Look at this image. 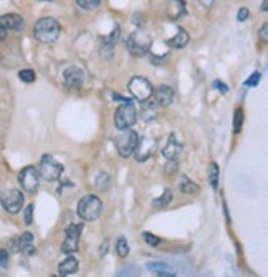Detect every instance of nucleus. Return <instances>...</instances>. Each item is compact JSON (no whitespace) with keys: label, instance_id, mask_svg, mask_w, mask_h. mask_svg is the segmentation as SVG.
<instances>
[{"label":"nucleus","instance_id":"nucleus-1","mask_svg":"<svg viewBox=\"0 0 268 277\" xmlns=\"http://www.w3.org/2000/svg\"><path fill=\"white\" fill-rule=\"evenodd\" d=\"M62 27L53 17H43L40 18L33 27V37L38 40L40 43H53L57 42L60 37Z\"/></svg>","mask_w":268,"mask_h":277},{"label":"nucleus","instance_id":"nucleus-2","mask_svg":"<svg viewBox=\"0 0 268 277\" xmlns=\"http://www.w3.org/2000/svg\"><path fill=\"white\" fill-rule=\"evenodd\" d=\"M151 45H153V38L146 34L144 30H136L127 37L126 40V48L133 57L141 58L146 57L151 50Z\"/></svg>","mask_w":268,"mask_h":277},{"label":"nucleus","instance_id":"nucleus-3","mask_svg":"<svg viewBox=\"0 0 268 277\" xmlns=\"http://www.w3.org/2000/svg\"><path fill=\"white\" fill-rule=\"evenodd\" d=\"M103 211V203L98 196H85L79 199L77 212L83 221H96L101 216Z\"/></svg>","mask_w":268,"mask_h":277},{"label":"nucleus","instance_id":"nucleus-4","mask_svg":"<svg viewBox=\"0 0 268 277\" xmlns=\"http://www.w3.org/2000/svg\"><path fill=\"white\" fill-rule=\"evenodd\" d=\"M138 139H139V135L136 133L134 130H131V128L123 130V133L116 139V150H118L119 156H121V158H129V156H133L136 146H138Z\"/></svg>","mask_w":268,"mask_h":277},{"label":"nucleus","instance_id":"nucleus-5","mask_svg":"<svg viewBox=\"0 0 268 277\" xmlns=\"http://www.w3.org/2000/svg\"><path fill=\"white\" fill-rule=\"evenodd\" d=\"M37 170H38L40 179H43V181H57L63 173V166L55 161L53 156L45 155L42 158V161H40V166Z\"/></svg>","mask_w":268,"mask_h":277},{"label":"nucleus","instance_id":"nucleus-6","mask_svg":"<svg viewBox=\"0 0 268 277\" xmlns=\"http://www.w3.org/2000/svg\"><path fill=\"white\" fill-rule=\"evenodd\" d=\"M138 120V111L133 106V103H123L114 113V124L118 130H127Z\"/></svg>","mask_w":268,"mask_h":277},{"label":"nucleus","instance_id":"nucleus-7","mask_svg":"<svg viewBox=\"0 0 268 277\" xmlns=\"http://www.w3.org/2000/svg\"><path fill=\"white\" fill-rule=\"evenodd\" d=\"M127 88H129L131 95H133L136 100H139V102H146V100H149L154 93L153 85L142 77H133L129 80V83H127Z\"/></svg>","mask_w":268,"mask_h":277},{"label":"nucleus","instance_id":"nucleus-8","mask_svg":"<svg viewBox=\"0 0 268 277\" xmlns=\"http://www.w3.org/2000/svg\"><path fill=\"white\" fill-rule=\"evenodd\" d=\"M18 183L22 190L29 194H33L40 186V174L35 166H25L18 173Z\"/></svg>","mask_w":268,"mask_h":277},{"label":"nucleus","instance_id":"nucleus-9","mask_svg":"<svg viewBox=\"0 0 268 277\" xmlns=\"http://www.w3.org/2000/svg\"><path fill=\"white\" fill-rule=\"evenodd\" d=\"M0 203H2V208L10 214H18L23 208V203H25V198H23L22 191L18 190H9L5 191L2 196H0Z\"/></svg>","mask_w":268,"mask_h":277},{"label":"nucleus","instance_id":"nucleus-10","mask_svg":"<svg viewBox=\"0 0 268 277\" xmlns=\"http://www.w3.org/2000/svg\"><path fill=\"white\" fill-rule=\"evenodd\" d=\"M10 249L14 252H22L23 256H32L35 254V246H33V234L32 232H23L17 239L10 241Z\"/></svg>","mask_w":268,"mask_h":277},{"label":"nucleus","instance_id":"nucleus-11","mask_svg":"<svg viewBox=\"0 0 268 277\" xmlns=\"http://www.w3.org/2000/svg\"><path fill=\"white\" fill-rule=\"evenodd\" d=\"M81 229H83L81 224H71V226L68 227L65 241H63V244H62V252H65V254H71V252L77 251L78 244H79V234H81Z\"/></svg>","mask_w":268,"mask_h":277},{"label":"nucleus","instance_id":"nucleus-12","mask_svg":"<svg viewBox=\"0 0 268 277\" xmlns=\"http://www.w3.org/2000/svg\"><path fill=\"white\" fill-rule=\"evenodd\" d=\"M63 78H65V85L68 88H71V90H78V88H81L83 83H85V71L78 67H70L65 70Z\"/></svg>","mask_w":268,"mask_h":277},{"label":"nucleus","instance_id":"nucleus-13","mask_svg":"<svg viewBox=\"0 0 268 277\" xmlns=\"http://www.w3.org/2000/svg\"><path fill=\"white\" fill-rule=\"evenodd\" d=\"M156 151V141L153 138H141L138 139V146L134 150V155H136V159L138 161H146L147 158L154 155Z\"/></svg>","mask_w":268,"mask_h":277},{"label":"nucleus","instance_id":"nucleus-14","mask_svg":"<svg viewBox=\"0 0 268 277\" xmlns=\"http://www.w3.org/2000/svg\"><path fill=\"white\" fill-rule=\"evenodd\" d=\"M181 155H182V143L177 141L175 135H171L162 150V156L167 161H177V159L181 158Z\"/></svg>","mask_w":268,"mask_h":277},{"label":"nucleus","instance_id":"nucleus-15","mask_svg":"<svg viewBox=\"0 0 268 277\" xmlns=\"http://www.w3.org/2000/svg\"><path fill=\"white\" fill-rule=\"evenodd\" d=\"M0 25L5 30H14V32H22L25 29V20H23L17 14H7L0 17Z\"/></svg>","mask_w":268,"mask_h":277},{"label":"nucleus","instance_id":"nucleus-16","mask_svg":"<svg viewBox=\"0 0 268 277\" xmlns=\"http://www.w3.org/2000/svg\"><path fill=\"white\" fill-rule=\"evenodd\" d=\"M153 95L156 98V105H159V106H169V105H173V102H174V90L167 85L158 87L156 88V93H153Z\"/></svg>","mask_w":268,"mask_h":277},{"label":"nucleus","instance_id":"nucleus-17","mask_svg":"<svg viewBox=\"0 0 268 277\" xmlns=\"http://www.w3.org/2000/svg\"><path fill=\"white\" fill-rule=\"evenodd\" d=\"M167 17L171 20H179L186 14V2L184 0H169L167 2V9H166Z\"/></svg>","mask_w":268,"mask_h":277},{"label":"nucleus","instance_id":"nucleus-18","mask_svg":"<svg viewBox=\"0 0 268 277\" xmlns=\"http://www.w3.org/2000/svg\"><path fill=\"white\" fill-rule=\"evenodd\" d=\"M78 260L75 258H66L65 260H62L58 266V274L60 276H73L78 272Z\"/></svg>","mask_w":268,"mask_h":277},{"label":"nucleus","instance_id":"nucleus-19","mask_svg":"<svg viewBox=\"0 0 268 277\" xmlns=\"http://www.w3.org/2000/svg\"><path fill=\"white\" fill-rule=\"evenodd\" d=\"M187 43H189V35H187V32L186 30H179L173 38L167 40L166 45L171 47V48H184Z\"/></svg>","mask_w":268,"mask_h":277},{"label":"nucleus","instance_id":"nucleus-20","mask_svg":"<svg viewBox=\"0 0 268 277\" xmlns=\"http://www.w3.org/2000/svg\"><path fill=\"white\" fill-rule=\"evenodd\" d=\"M141 120L142 121H151L158 116V108H156L154 102H141Z\"/></svg>","mask_w":268,"mask_h":277},{"label":"nucleus","instance_id":"nucleus-21","mask_svg":"<svg viewBox=\"0 0 268 277\" xmlns=\"http://www.w3.org/2000/svg\"><path fill=\"white\" fill-rule=\"evenodd\" d=\"M147 269H149V271H154L159 277H174L175 276V272L171 271V267L162 262H149L147 264Z\"/></svg>","mask_w":268,"mask_h":277},{"label":"nucleus","instance_id":"nucleus-22","mask_svg":"<svg viewBox=\"0 0 268 277\" xmlns=\"http://www.w3.org/2000/svg\"><path fill=\"white\" fill-rule=\"evenodd\" d=\"M179 190H181L182 192H186V194H197V192L201 191V186L195 184L194 181H190L187 176H182L181 184H179Z\"/></svg>","mask_w":268,"mask_h":277},{"label":"nucleus","instance_id":"nucleus-23","mask_svg":"<svg viewBox=\"0 0 268 277\" xmlns=\"http://www.w3.org/2000/svg\"><path fill=\"white\" fill-rule=\"evenodd\" d=\"M95 188L98 191H108L111 188V176L106 173H99L95 178Z\"/></svg>","mask_w":268,"mask_h":277},{"label":"nucleus","instance_id":"nucleus-24","mask_svg":"<svg viewBox=\"0 0 268 277\" xmlns=\"http://www.w3.org/2000/svg\"><path fill=\"white\" fill-rule=\"evenodd\" d=\"M171 201H173V191H171V190H166L161 196H159V198H156V199L153 201V206H154V208H166L167 204L171 203Z\"/></svg>","mask_w":268,"mask_h":277},{"label":"nucleus","instance_id":"nucleus-25","mask_svg":"<svg viewBox=\"0 0 268 277\" xmlns=\"http://www.w3.org/2000/svg\"><path fill=\"white\" fill-rule=\"evenodd\" d=\"M116 252H118L119 258H126V256L129 254V244H127V241L123 238V236L116 241Z\"/></svg>","mask_w":268,"mask_h":277},{"label":"nucleus","instance_id":"nucleus-26","mask_svg":"<svg viewBox=\"0 0 268 277\" xmlns=\"http://www.w3.org/2000/svg\"><path fill=\"white\" fill-rule=\"evenodd\" d=\"M209 181H210V186L214 188V190H217V188H219V166L215 163H210Z\"/></svg>","mask_w":268,"mask_h":277},{"label":"nucleus","instance_id":"nucleus-27","mask_svg":"<svg viewBox=\"0 0 268 277\" xmlns=\"http://www.w3.org/2000/svg\"><path fill=\"white\" fill-rule=\"evenodd\" d=\"M242 124H243V111L242 108H237L234 115V133H240L242 131Z\"/></svg>","mask_w":268,"mask_h":277},{"label":"nucleus","instance_id":"nucleus-28","mask_svg":"<svg viewBox=\"0 0 268 277\" xmlns=\"http://www.w3.org/2000/svg\"><path fill=\"white\" fill-rule=\"evenodd\" d=\"M77 3L85 10H96L101 5V0H77Z\"/></svg>","mask_w":268,"mask_h":277},{"label":"nucleus","instance_id":"nucleus-29","mask_svg":"<svg viewBox=\"0 0 268 277\" xmlns=\"http://www.w3.org/2000/svg\"><path fill=\"white\" fill-rule=\"evenodd\" d=\"M18 78L22 80V82H25V83H33L35 82V78H37V75H35V71L33 70H20L18 71Z\"/></svg>","mask_w":268,"mask_h":277},{"label":"nucleus","instance_id":"nucleus-30","mask_svg":"<svg viewBox=\"0 0 268 277\" xmlns=\"http://www.w3.org/2000/svg\"><path fill=\"white\" fill-rule=\"evenodd\" d=\"M142 236H144V241H146V242L149 244V246H153V247L159 246V244L162 242L161 239H159V238H156V236H153V234H151V232H144Z\"/></svg>","mask_w":268,"mask_h":277},{"label":"nucleus","instance_id":"nucleus-31","mask_svg":"<svg viewBox=\"0 0 268 277\" xmlns=\"http://www.w3.org/2000/svg\"><path fill=\"white\" fill-rule=\"evenodd\" d=\"M260 78H262V73H260V71H255V73L252 75V77L245 82V87H257L258 82H260Z\"/></svg>","mask_w":268,"mask_h":277},{"label":"nucleus","instance_id":"nucleus-32","mask_svg":"<svg viewBox=\"0 0 268 277\" xmlns=\"http://www.w3.org/2000/svg\"><path fill=\"white\" fill-rule=\"evenodd\" d=\"M33 204H30V206L25 208V224L27 226H30L32 223H33Z\"/></svg>","mask_w":268,"mask_h":277},{"label":"nucleus","instance_id":"nucleus-33","mask_svg":"<svg viewBox=\"0 0 268 277\" xmlns=\"http://www.w3.org/2000/svg\"><path fill=\"white\" fill-rule=\"evenodd\" d=\"M0 267H9V251L0 249Z\"/></svg>","mask_w":268,"mask_h":277},{"label":"nucleus","instance_id":"nucleus-34","mask_svg":"<svg viewBox=\"0 0 268 277\" xmlns=\"http://www.w3.org/2000/svg\"><path fill=\"white\" fill-rule=\"evenodd\" d=\"M249 15H250V10L247 9V7H240V10H238V15H237L238 22H245V20L249 18Z\"/></svg>","mask_w":268,"mask_h":277},{"label":"nucleus","instance_id":"nucleus-35","mask_svg":"<svg viewBox=\"0 0 268 277\" xmlns=\"http://www.w3.org/2000/svg\"><path fill=\"white\" fill-rule=\"evenodd\" d=\"M214 87L217 88V90L221 91V93H223V95H225L227 91H229V87H227L223 82H219V80H217V82H214Z\"/></svg>","mask_w":268,"mask_h":277},{"label":"nucleus","instance_id":"nucleus-36","mask_svg":"<svg viewBox=\"0 0 268 277\" xmlns=\"http://www.w3.org/2000/svg\"><path fill=\"white\" fill-rule=\"evenodd\" d=\"M260 37H262L263 42H267V38H268V23H263V25H262V30H260Z\"/></svg>","mask_w":268,"mask_h":277},{"label":"nucleus","instance_id":"nucleus-37","mask_svg":"<svg viewBox=\"0 0 268 277\" xmlns=\"http://www.w3.org/2000/svg\"><path fill=\"white\" fill-rule=\"evenodd\" d=\"M199 3L204 7V9H210L212 5H214V0H197Z\"/></svg>","mask_w":268,"mask_h":277},{"label":"nucleus","instance_id":"nucleus-38","mask_svg":"<svg viewBox=\"0 0 268 277\" xmlns=\"http://www.w3.org/2000/svg\"><path fill=\"white\" fill-rule=\"evenodd\" d=\"M5 38H7V30L3 29L2 25H0V42H3Z\"/></svg>","mask_w":268,"mask_h":277},{"label":"nucleus","instance_id":"nucleus-39","mask_svg":"<svg viewBox=\"0 0 268 277\" xmlns=\"http://www.w3.org/2000/svg\"><path fill=\"white\" fill-rule=\"evenodd\" d=\"M267 7H268V2H267V0H263V5H262V10L263 12H267L268 9H267Z\"/></svg>","mask_w":268,"mask_h":277},{"label":"nucleus","instance_id":"nucleus-40","mask_svg":"<svg viewBox=\"0 0 268 277\" xmlns=\"http://www.w3.org/2000/svg\"><path fill=\"white\" fill-rule=\"evenodd\" d=\"M43 2H50V0H43Z\"/></svg>","mask_w":268,"mask_h":277}]
</instances>
